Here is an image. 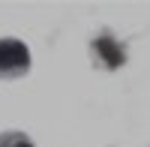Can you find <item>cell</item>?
<instances>
[{
  "mask_svg": "<svg viewBox=\"0 0 150 147\" xmlns=\"http://www.w3.org/2000/svg\"><path fill=\"white\" fill-rule=\"evenodd\" d=\"M0 147H33V141L18 129H9V132H0Z\"/></svg>",
  "mask_w": 150,
  "mask_h": 147,
  "instance_id": "7a4b0ae2",
  "label": "cell"
},
{
  "mask_svg": "<svg viewBox=\"0 0 150 147\" xmlns=\"http://www.w3.org/2000/svg\"><path fill=\"white\" fill-rule=\"evenodd\" d=\"M30 72V48L21 39H0V78L3 81H15L24 78Z\"/></svg>",
  "mask_w": 150,
  "mask_h": 147,
  "instance_id": "6da1fadb",
  "label": "cell"
}]
</instances>
